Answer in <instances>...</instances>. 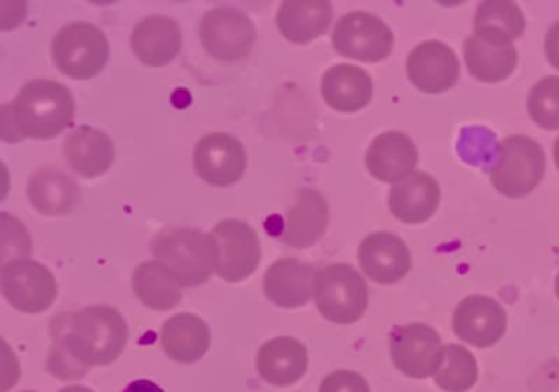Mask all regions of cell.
Instances as JSON below:
<instances>
[{
  "label": "cell",
  "mask_w": 559,
  "mask_h": 392,
  "mask_svg": "<svg viewBox=\"0 0 559 392\" xmlns=\"http://www.w3.org/2000/svg\"><path fill=\"white\" fill-rule=\"evenodd\" d=\"M51 338L48 368L67 381L83 378L93 366L116 361L126 349L129 326L114 307L90 306L51 320Z\"/></svg>",
  "instance_id": "6da1fadb"
},
{
  "label": "cell",
  "mask_w": 559,
  "mask_h": 392,
  "mask_svg": "<svg viewBox=\"0 0 559 392\" xmlns=\"http://www.w3.org/2000/svg\"><path fill=\"white\" fill-rule=\"evenodd\" d=\"M14 140H50L63 133L76 116L73 94L63 84L35 80L25 84L12 106Z\"/></svg>",
  "instance_id": "7a4b0ae2"
},
{
  "label": "cell",
  "mask_w": 559,
  "mask_h": 392,
  "mask_svg": "<svg viewBox=\"0 0 559 392\" xmlns=\"http://www.w3.org/2000/svg\"><path fill=\"white\" fill-rule=\"evenodd\" d=\"M156 260L169 268L182 287L207 283L217 268V245L214 235L195 228H171L152 241Z\"/></svg>",
  "instance_id": "3957f363"
},
{
  "label": "cell",
  "mask_w": 559,
  "mask_h": 392,
  "mask_svg": "<svg viewBox=\"0 0 559 392\" xmlns=\"http://www.w3.org/2000/svg\"><path fill=\"white\" fill-rule=\"evenodd\" d=\"M546 156L539 143L525 135H510L497 146L490 185L510 199L525 198L545 178Z\"/></svg>",
  "instance_id": "277c9868"
},
{
  "label": "cell",
  "mask_w": 559,
  "mask_h": 392,
  "mask_svg": "<svg viewBox=\"0 0 559 392\" xmlns=\"http://www.w3.org/2000/svg\"><path fill=\"white\" fill-rule=\"evenodd\" d=\"M313 297L319 312L336 325L358 322L368 309L365 277L349 264H329L317 271Z\"/></svg>",
  "instance_id": "5b68a950"
},
{
  "label": "cell",
  "mask_w": 559,
  "mask_h": 392,
  "mask_svg": "<svg viewBox=\"0 0 559 392\" xmlns=\"http://www.w3.org/2000/svg\"><path fill=\"white\" fill-rule=\"evenodd\" d=\"M51 54L64 76L78 81L93 80L103 73L109 61V40L96 25L73 22L58 32Z\"/></svg>",
  "instance_id": "8992f818"
},
{
  "label": "cell",
  "mask_w": 559,
  "mask_h": 392,
  "mask_svg": "<svg viewBox=\"0 0 559 392\" xmlns=\"http://www.w3.org/2000/svg\"><path fill=\"white\" fill-rule=\"evenodd\" d=\"M199 35L205 51L224 63H237L250 57L258 38L253 21L234 8L209 11L202 19Z\"/></svg>",
  "instance_id": "52a82bcc"
},
{
  "label": "cell",
  "mask_w": 559,
  "mask_h": 392,
  "mask_svg": "<svg viewBox=\"0 0 559 392\" xmlns=\"http://www.w3.org/2000/svg\"><path fill=\"white\" fill-rule=\"evenodd\" d=\"M0 287L8 302L24 313H41L57 299V280L45 264L28 258L8 261L0 271Z\"/></svg>",
  "instance_id": "ba28073f"
},
{
  "label": "cell",
  "mask_w": 559,
  "mask_h": 392,
  "mask_svg": "<svg viewBox=\"0 0 559 392\" xmlns=\"http://www.w3.org/2000/svg\"><path fill=\"white\" fill-rule=\"evenodd\" d=\"M332 41L342 57L362 63H381L392 54L394 35L376 15L349 12L335 25Z\"/></svg>",
  "instance_id": "9c48e42d"
},
{
  "label": "cell",
  "mask_w": 559,
  "mask_h": 392,
  "mask_svg": "<svg viewBox=\"0 0 559 392\" xmlns=\"http://www.w3.org/2000/svg\"><path fill=\"white\" fill-rule=\"evenodd\" d=\"M217 245L215 273L228 283L247 280L260 266L261 243L257 230L235 218L218 222L212 231Z\"/></svg>",
  "instance_id": "30bf717a"
},
{
  "label": "cell",
  "mask_w": 559,
  "mask_h": 392,
  "mask_svg": "<svg viewBox=\"0 0 559 392\" xmlns=\"http://www.w3.org/2000/svg\"><path fill=\"white\" fill-rule=\"evenodd\" d=\"M440 335L425 323L415 322L395 326L389 336V352L399 371L408 378L433 376L441 356Z\"/></svg>",
  "instance_id": "8fae6325"
},
{
  "label": "cell",
  "mask_w": 559,
  "mask_h": 392,
  "mask_svg": "<svg viewBox=\"0 0 559 392\" xmlns=\"http://www.w3.org/2000/svg\"><path fill=\"white\" fill-rule=\"evenodd\" d=\"M194 168L199 178L214 188H228L243 178L247 152L240 140L228 133H211L194 150Z\"/></svg>",
  "instance_id": "7c38bea8"
},
{
  "label": "cell",
  "mask_w": 559,
  "mask_h": 392,
  "mask_svg": "<svg viewBox=\"0 0 559 392\" xmlns=\"http://www.w3.org/2000/svg\"><path fill=\"white\" fill-rule=\"evenodd\" d=\"M453 330L463 342L476 348H490L506 335V310L492 297L467 296L454 310Z\"/></svg>",
  "instance_id": "4fadbf2b"
},
{
  "label": "cell",
  "mask_w": 559,
  "mask_h": 392,
  "mask_svg": "<svg viewBox=\"0 0 559 392\" xmlns=\"http://www.w3.org/2000/svg\"><path fill=\"white\" fill-rule=\"evenodd\" d=\"M407 76L421 93H447L460 80V61L448 45L425 41L408 55Z\"/></svg>",
  "instance_id": "5bb4252c"
},
{
  "label": "cell",
  "mask_w": 559,
  "mask_h": 392,
  "mask_svg": "<svg viewBox=\"0 0 559 392\" xmlns=\"http://www.w3.org/2000/svg\"><path fill=\"white\" fill-rule=\"evenodd\" d=\"M362 273L378 284L399 283L412 270V254L405 241L391 231L368 235L358 248Z\"/></svg>",
  "instance_id": "9a60e30c"
},
{
  "label": "cell",
  "mask_w": 559,
  "mask_h": 392,
  "mask_svg": "<svg viewBox=\"0 0 559 392\" xmlns=\"http://www.w3.org/2000/svg\"><path fill=\"white\" fill-rule=\"evenodd\" d=\"M264 294L284 309L306 306L316 293V270L296 258H281L267 268Z\"/></svg>",
  "instance_id": "2e32d148"
},
{
  "label": "cell",
  "mask_w": 559,
  "mask_h": 392,
  "mask_svg": "<svg viewBox=\"0 0 559 392\" xmlns=\"http://www.w3.org/2000/svg\"><path fill=\"white\" fill-rule=\"evenodd\" d=\"M330 211L325 198L316 189H300L297 201L286 214L281 241L287 247H313L329 227Z\"/></svg>",
  "instance_id": "e0dca14e"
},
{
  "label": "cell",
  "mask_w": 559,
  "mask_h": 392,
  "mask_svg": "<svg viewBox=\"0 0 559 392\" xmlns=\"http://www.w3.org/2000/svg\"><path fill=\"white\" fill-rule=\"evenodd\" d=\"M418 163L417 146L411 136L401 132H385L376 136L366 153V168L381 182H399L415 173Z\"/></svg>",
  "instance_id": "ac0fdd59"
},
{
  "label": "cell",
  "mask_w": 559,
  "mask_h": 392,
  "mask_svg": "<svg viewBox=\"0 0 559 392\" xmlns=\"http://www.w3.org/2000/svg\"><path fill=\"white\" fill-rule=\"evenodd\" d=\"M441 192L437 179L427 173H412L395 182L389 192V209L404 224H424L433 217L440 205Z\"/></svg>",
  "instance_id": "d6986e66"
},
{
  "label": "cell",
  "mask_w": 559,
  "mask_h": 392,
  "mask_svg": "<svg viewBox=\"0 0 559 392\" xmlns=\"http://www.w3.org/2000/svg\"><path fill=\"white\" fill-rule=\"evenodd\" d=\"M130 44L135 57L146 67H166L181 51V27L175 19L152 15L136 24Z\"/></svg>",
  "instance_id": "ffe728a7"
},
{
  "label": "cell",
  "mask_w": 559,
  "mask_h": 392,
  "mask_svg": "<svg viewBox=\"0 0 559 392\" xmlns=\"http://www.w3.org/2000/svg\"><path fill=\"white\" fill-rule=\"evenodd\" d=\"M257 368L264 381L277 388L296 384L309 368L307 348L299 340L277 336L261 346Z\"/></svg>",
  "instance_id": "44dd1931"
},
{
  "label": "cell",
  "mask_w": 559,
  "mask_h": 392,
  "mask_svg": "<svg viewBox=\"0 0 559 392\" xmlns=\"http://www.w3.org/2000/svg\"><path fill=\"white\" fill-rule=\"evenodd\" d=\"M64 158L70 168L83 178H99L112 166L116 145L103 130L90 126L80 127L64 143Z\"/></svg>",
  "instance_id": "7402d4cb"
},
{
  "label": "cell",
  "mask_w": 559,
  "mask_h": 392,
  "mask_svg": "<svg viewBox=\"0 0 559 392\" xmlns=\"http://www.w3.org/2000/svg\"><path fill=\"white\" fill-rule=\"evenodd\" d=\"M371 76L355 64H336L322 78L325 103L336 112L355 114L365 109L372 99Z\"/></svg>",
  "instance_id": "603a6c76"
},
{
  "label": "cell",
  "mask_w": 559,
  "mask_h": 392,
  "mask_svg": "<svg viewBox=\"0 0 559 392\" xmlns=\"http://www.w3.org/2000/svg\"><path fill=\"white\" fill-rule=\"evenodd\" d=\"M333 8L326 0H287L277 12L276 24L293 44H309L329 31Z\"/></svg>",
  "instance_id": "cb8c5ba5"
},
{
  "label": "cell",
  "mask_w": 559,
  "mask_h": 392,
  "mask_svg": "<svg viewBox=\"0 0 559 392\" xmlns=\"http://www.w3.org/2000/svg\"><path fill=\"white\" fill-rule=\"evenodd\" d=\"M211 330L194 313H178L166 320L162 330V345L166 356L182 365H192L204 358L211 348Z\"/></svg>",
  "instance_id": "d4e9b609"
},
{
  "label": "cell",
  "mask_w": 559,
  "mask_h": 392,
  "mask_svg": "<svg viewBox=\"0 0 559 392\" xmlns=\"http://www.w3.org/2000/svg\"><path fill=\"white\" fill-rule=\"evenodd\" d=\"M525 27V15L512 0H486L474 14V37L496 47H510Z\"/></svg>",
  "instance_id": "484cf974"
},
{
  "label": "cell",
  "mask_w": 559,
  "mask_h": 392,
  "mask_svg": "<svg viewBox=\"0 0 559 392\" xmlns=\"http://www.w3.org/2000/svg\"><path fill=\"white\" fill-rule=\"evenodd\" d=\"M31 204L44 215H64L81 201V189L70 176L53 168H44L32 176L27 186Z\"/></svg>",
  "instance_id": "4316f807"
},
{
  "label": "cell",
  "mask_w": 559,
  "mask_h": 392,
  "mask_svg": "<svg viewBox=\"0 0 559 392\" xmlns=\"http://www.w3.org/2000/svg\"><path fill=\"white\" fill-rule=\"evenodd\" d=\"M464 61L474 80L480 83H502L512 76L519 64V54L513 45L496 47L477 37L466 38L463 45Z\"/></svg>",
  "instance_id": "83f0119b"
},
{
  "label": "cell",
  "mask_w": 559,
  "mask_h": 392,
  "mask_svg": "<svg viewBox=\"0 0 559 392\" xmlns=\"http://www.w3.org/2000/svg\"><path fill=\"white\" fill-rule=\"evenodd\" d=\"M133 290L153 310H171L182 299V284L162 261H145L133 273Z\"/></svg>",
  "instance_id": "f1b7e54d"
},
{
  "label": "cell",
  "mask_w": 559,
  "mask_h": 392,
  "mask_svg": "<svg viewBox=\"0 0 559 392\" xmlns=\"http://www.w3.org/2000/svg\"><path fill=\"white\" fill-rule=\"evenodd\" d=\"M479 378L476 358L461 345H447L441 349L433 381L447 392H467Z\"/></svg>",
  "instance_id": "f546056e"
},
{
  "label": "cell",
  "mask_w": 559,
  "mask_h": 392,
  "mask_svg": "<svg viewBox=\"0 0 559 392\" xmlns=\"http://www.w3.org/2000/svg\"><path fill=\"white\" fill-rule=\"evenodd\" d=\"M530 119L545 130H559V78L548 76L533 84L526 99Z\"/></svg>",
  "instance_id": "4dcf8cb0"
},
{
  "label": "cell",
  "mask_w": 559,
  "mask_h": 392,
  "mask_svg": "<svg viewBox=\"0 0 559 392\" xmlns=\"http://www.w3.org/2000/svg\"><path fill=\"white\" fill-rule=\"evenodd\" d=\"M319 392H371L366 379L359 372L340 369L323 379Z\"/></svg>",
  "instance_id": "1f68e13d"
},
{
  "label": "cell",
  "mask_w": 559,
  "mask_h": 392,
  "mask_svg": "<svg viewBox=\"0 0 559 392\" xmlns=\"http://www.w3.org/2000/svg\"><path fill=\"white\" fill-rule=\"evenodd\" d=\"M545 55L548 63L559 71V21L555 22L546 32Z\"/></svg>",
  "instance_id": "d6a6232c"
},
{
  "label": "cell",
  "mask_w": 559,
  "mask_h": 392,
  "mask_svg": "<svg viewBox=\"0 0 559 392\" xmlns=\"http://www.w3.org/2000/svg\"><path fill=\"white\" fill-rule=\"evenodd\" d=\"M123 392H165L163 388H159L156 382L150 381V379H139L133 381L132 384L127 385Z\"/></svg>",
  "instance_id": "836d02e7"
},
{
  "label": "cell",
  "mask_w": 559,
  "mask_h": 392,
  "mask_svg": "<svg viewBox=\"0 0 559 392\" xmlns=\"http://www.w3.org/2000/svg\"><path fill=\"white\" fill-rule=\"evenodd\" d=\"M60 392H94L93 389L86 388V385H70V388L61 389Z\"/></svg>",
  "instance_id": "e575fe53"
},
{
  "label": "cell",
  "mask_w": 559,
  "mask_h": 392,
  "mask_svg": "<svg viewBox=\"0 0 559 392\" xmlns=\"http://www.w3.org/2000/svg\"><path fill=\"white\" fill-rule=\"evenodd\" d=\"M552 155H555L556 168L559 169V136L555 140V146H552Z\"/></svg>",
  "instance_id": "d590c367"
},
{
  "label": "cell",
  "mask_w": 559,
  "mask_h": 392,
  "mask_svg": "<svg viewBox=\"0 0 559 392\" xmlns=\"http://www.w3.org/2000/svg\"><path fill=\"white\" fill-rule=\"evenodd\" d=\"M555 294H556V297H558V300H559V273H558V276H556V280H555Z\"/></svg>",
  "instance_id": "8d00e7d4"
},
{
  "label": "cell",
  "mask_w": 559,
  "mask_h": 392,
  "mask_svg": "<svg viewBox=\"0 0 559 392\" xmlns=\"http://www.w3.org/2000/svg\"><path fill=\"white\" fill-rule=\"evenodd\" d=\"M22 392H35V391H22Z\"/></svg>",
  "instance_id": "74e56055"
}]
</instances>
